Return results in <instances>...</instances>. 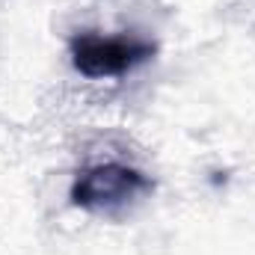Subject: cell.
Instances as JSON below:
<instances>
[{
  "mask_svg": "<svg viewBox=\"0 0 255 255\" xmlns=\"http://www.w3.org/2000/svg\"><path fill=\"white\" fill-rule=\"evenodd\" d=\"M148 190V181L125 166H95L74 184V202L83 208H113Z\"/></svg>",
  "mask_w": 255,
  "mask_h": 255,
  "instance_id": "cell-1",
  "label": "cell"
},
{
  "mask_svg": "<svg viewBox=\"0 0 255 255\" xmlns=\"http://www.w3.org/2000/svg\"><path fill=\"white\" fill-rule=\"evenodd\" d=\"M148 54L145 45L125 42V39H101L83 36L74 42V65L89 77H113L128 71L136 60Z\"/></svg>",
  "mask_w": 255,
  "mask_h": 255,
  "instance_id": "cell-2",
  "label": "cell"
}]
</instances>
